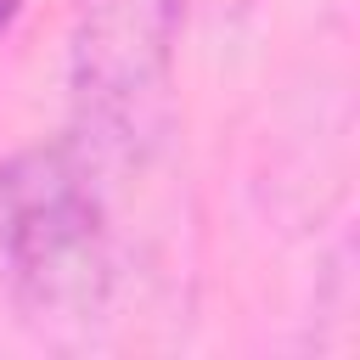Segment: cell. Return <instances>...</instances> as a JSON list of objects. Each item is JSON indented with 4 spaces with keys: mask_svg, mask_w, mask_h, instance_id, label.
Returning a JSON list of instances; mask_svg holds the SVG:
<instances>
[{
    "mask_svg": "<svg viewBox=\"0 0 360 360\" xmlns=\"http://www.w3.org/2000/svg\"><path fill=\"white\" fill-rule=\"evenodd\" d=\"M0 276L28 321H96L112 292L101 169L73 135L0 158Z\"/></svg>",
    "mask_w": 360,
    "mask_h": 360,
    "instance_id": "1",
    "label": "cell"
},
{
    "mask_svg": "<svg viewBox=\"0 0 360 360\" xmlns=\"http://www.w3.org/2000/svg\"><path fill=\"white\" fill-rule=\"evenodd\" d=\"M186 0H79L68 39V135L96 169L141 163L174 118V45Z\"/></svg>",
    "mask_w": 360,
    "mask_h": 360,
    "instance_id": "2",
    "label": "cell"
},
{
    "mask_svg": "<svg viewBox=\"0 0 360 360\" xmlns=\"http://www.w3.org/2000/svg\"><path fill=\"white\" fill-rule=\"evenodd\" d=\"M22 6H28V0H0V34H6V28L22 17Z\"/></svg>",
    "mask_w": 360,
    "mask_h": 360,
    "instance_id": "3",
    "label": "cell"
}]
</instances>
